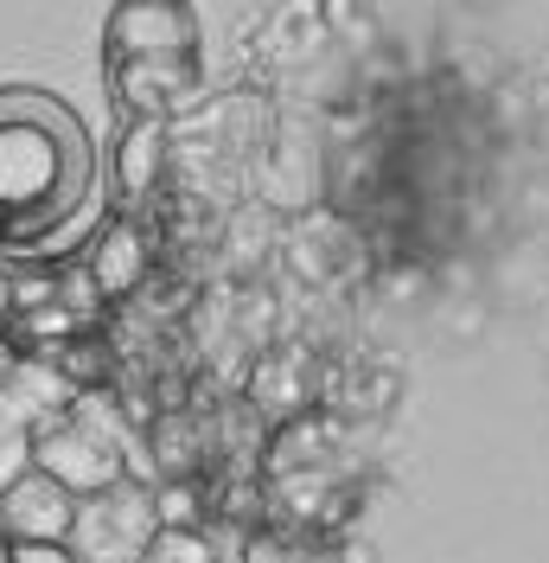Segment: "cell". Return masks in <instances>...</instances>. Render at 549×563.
<instances>
[{"label": "cell", "instance_id": "obj_1", "mask_svg": "<svg viewBox=\"0 0 549 563\" xmlns=\"http://www.w3.org/2000/svg\"><path fill=\"white\" fill-rule=\"evenodd\" d=\"M83 141L58 103L7 97L0 103V231H38L83 186Z\"/></svg>", "mask_w": 549, "mask_h": 563}, {"label": "cell", "instance_id": "obj_2", "mask_svg": "<svg viewBox=\"0 0 549 563\" xmlns=\"http://www.w3.org/2000/svg\"><path fill=\"white\" fill-rule=\"evenodd\" d=\"M33 461L38 474H52L77 499H90V493L128 481V435H122V422L103 397H77V410L65 422L33 435Z\"/></svg>", "mask_w": 549, "mask_h": 563}, {"label": "cell", "instance_id": "obj_3", "mask_svg": "<svg viewBox=\"0 0 549 563\" xmlns=\"http://www.w3.org/2000/svg\"><path fill=\"white\" fill-rule=\"evenodd\" d=\"M154 538H160L154 487H141V481H115V487L90 493V499L77 506L70 551H77V563H147Z\"/></svg>", "mask_w": 549, "mask_h": 563}, {"label": "cell", "instance_id": "obj_4", "mask_svg": "<svg viewBox=\"0 0 549 563\" xmlns=\"http://www.w3.org/2000/svg\"><path fill=\"white\" fill-rule=\"evenodd\" d=\"M192 13H186V0H122L115 13H109V52H115V65H128V58H192Z\"/></svg>", "mask_w": 549, "mask_h": 563}, {"label": "cell", "instance_id": "obj_5", "mask_svg": "<svg viewBox=\"0 0 549 563\" xmlns=\"http://www.w3.org/2000/svg\"><path fill=\"white\" fill-rule=\"evenodd\" d=\"M77 493L52 474H26L20 487L0 493V531L7 544H70V526H77Z\"/></svg>", "mask_w": 549, "mask_h": 563}, {"label": "cell", "instance_id": "obj_6", "mask_svg": "<svg viewBox=\"0 0 549 563\" xmlns=\"http://www.w3.org/2000/svg\"><path fill=\"white\" fill-rule=\"evenodd\" d=\"M70 410H77V385H70L58 365H45V358H13V372H7V385H0V417L20 422L26 435H38V429L65 422Z\"/></svg>", "mask_w": 549, "mask_h": 563}, {"label": "cell", "instance_id": "obj_7", "mask_svg": "<svg viewBox=\"0 0 549 563\" xmlns=\"http://www.w3.org/2000/svg\"><path fill=\"white\" fill-rule=\"evenodd\" d=\"M115 90L135 122L141 115L160 122V109H172L192 90V58H128V65H115Z\"/></svg>", "mask_w": 549, "mask_h": 563}, {"label": "cell", "instance_id": "obj_8", "mask_svg": "<svg viewBox=\"0 0 549 563\" xmlns=\"http://www.w3.org/2000/svg\"><path fill=\"white\" fill-rule=\"evenodd\" d=\"M147 269V244H141L135 224H109L97 250H90V282L103 288V295H128Z\"/></svg>", "mask_w": 549, "mask_h": 563}, {"label": "cell", "instance_id": "obj_9", "mask_svg": "<svg viewBox=\"0 0 549 563\" xmlns=\"http://www.w3.org/2000/svg\"><path fill=\"white\" fill-rule=\"evenodd\" d=\"M160 154H167V129L154 115L128 122L122 141H115V179H122V192H147L154 174H160Z\"/></svg>", "mask_w": 549, "mask_h": 563}, {"label": "cell", "instance_id": "obj_10", "mask_svg": "<svg viewBox=\"0 0 549 563\" xmlns=\"http://www.w3.org/2000/svg\"><path fill=\"white\" fill-rule=\"evenodd\" d=\"M147 563H224V551H217V538L205 526H160Z\"/></svg>", "mask_w": 549, "mask_h": 563}, {"label": "cell", "instance_id": "obj_11", "mask_svg": "<svg viewBox=\"0 0 549 563\" xmlns=\"http://www.w3.org/2000/svg\"><path fill=\"white\" fill-rule=\"evenodd\" d=\"M38 461H33V435L20 429V422H7L0 417V493L7 487H20L26 474H33Z\"/></svg>", "mask_w": 549, "mask_h": 563}, {"label": "cell", "instance_id": "obj_12", "mask_svg": "<svg viewBox=\"0 0 549 563\" xmlns=\"http://www.w3.org/2000/svg\"><path fill=\"white\" fill-rule=\"evenodd\" d=\"M154 506H160V526H199V499H192V487H154Z\"/></svg>", "mask_w": 549, "mask_h": 563}, {"label": "cell", "instance_id": "obj_13", "mask_svg": "<svg viewBox=\"0 0 549 563\" xmlns=\"http://www.w3.org/2000/svg\"><path fill=\"white\" fill-rule=\"evenodd\" d=\"M243 563H320V558L301 551V544H288V538H256V544L243 551Z\"/></svg>", "mask_w": 549, "mask_h": 563}, {"label": "cell", "instance_id": "obj_14", "mask_svg": "<svg viewBox=\"0 0 549 563\" xmlns=\"http://www.w3.org/2000/svg\"><path fill=\"white\" fill-rule=\"evenodd\" d=\"M7 563H77V551L70 544H13Z\"/></svg>", "mask_w": 549, "mask_h": 563}, {"label": "cell", "instance_id": "obj_15", "mask_svg": "<svg viewBox=\"0 0 549 563\" xmlns=\"http://www.w3.org/2000/svg\"><path fill=\"white\" fill-rule=\"evenodd\" d=\"M7 372H13V352L0 346V385H7Z\"/></svg>", "mask_w": 549, "mask_h": 563}, {"label": "cell", "instance_id": "obj_16", "mask_svg": "<svg viewBox=\"0 0 549 563\" xmlns=\"http://www.w3.org/2000/svg\"><path fill=\"white\" fill-rule=\"evenodd\" d=\"M7 558H13V544H7V531H0V563H7Z\"/></svg>", "mask_w": 549, "mask_h": 563}]
</instances>
